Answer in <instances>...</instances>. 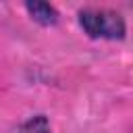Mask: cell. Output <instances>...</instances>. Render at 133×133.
Returning <instances> with one entry per match:
<instances>
[{"label": "cell", "mask_w": 133, "mask_h": 133, "mask_svg": "<svg viewBox=\"0 0 133 133\" xmlns=\"http://www.w3.org/2000/svg\"><path fill=\"white\" fill-rule=\"evenodd\" d=\"M83 29L91 35V37H102V39H116L123 37L125 33V23L123 19L112 12V10H81L79 15Z\"/></svg>", "instance_id": "obj_1"}, {"label": "cell", "mask_w": 133, "mask_h": 133, "mask_svg": "<svg viewBox=\"0 0 133 133\" xmlns=\"http://www.w3.org/2000/svg\"><path fill=\"white\" fill-rule=\"evenodd\" d=\"M27 10L31 12V17L44 25H50V23H56V10L50 6V4H44V2H33V4H27Z\"/></svg>", "instance_id": "obj_2"}, {"label": "cell", "mask_w": 133, "mask_h": 133, "mask_svg": "<svg viewBox=\"0 0 133 133\" xmlns=\"http://www.w3.org/2000/svg\"><path fill=\"white\" fill-rule=\"evenodd\" d=\"M19 133H50V127L46 123L44 116H33L31 121H27Z\"/></svg>", "instance_id": "obj_3"}]
</instances>
